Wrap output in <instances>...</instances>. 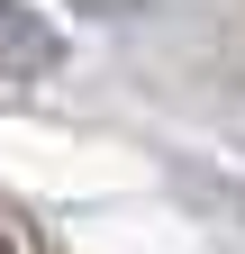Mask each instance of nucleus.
Returning a JSON list of instances; mask_svg holds the SVG:
<instances>
[{
	"instance_id": "f257e3e1",
	"label": "nucleus",
	"mask_w": 245,
	"mask_h": 254,
	"mask_svg": "<svg viewBox=\"0 0 245 254\" xmlns=\"http://www.w3.org/2000/svg\"><path fill=\"white\" fill-rule=\"evenodd\" d=\"M0 73H9V82H46V73H64V27L37 18L27 0H0Z\"/></svg>"
},
{
	"instance_id": "f03ea898",
	"label": "nucleus",
	"mask_w": 245,
	"mask_h": 254,
	"mask_svg": "<svg viewBox=\"0 0 245 254\" xmlns=\"http://www.w3.org/2000/svg\"><path fill=\"white\" fill-rule=\"evenodd\" d=\"M82 9H100V18H127V9H145V0H82Z\"/></svg>"
}]
</instances>
